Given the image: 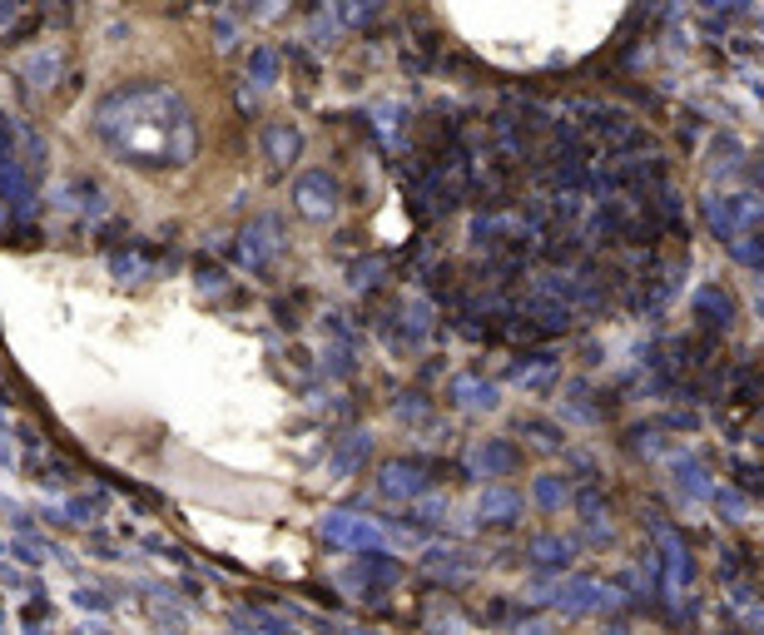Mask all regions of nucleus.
<instances>
[{
  "label": "nucleus",
  "mask_w": 764,
  "mask_h": 635,
  "mask_svg": "<svg viewBox=\"0 0 764 635\" xmlns=\"http://www.w3.org/2000/svg\"><path fill=\"white\" fill-rule=\"evenodd\" d=\"M606 586L601 581H586V576H576V581H566V591H561V606H566V616H591V611H601L606 606Z\"/></svg>",
  "instance_id": "nucleus-1"
},
{
  "label": "nucleus",
  "mask_w": 764,
  "mask_h": 635,
  "mask_svg": "<svg viewBox=\"0 0 764 635\" xmlns=\"http://www.w3.org/2000/svg\"><path fill=\"white\" fill-rule=\"evenodd\" d=\"M323 536L328 541H338V546H378V531L368 526V521H353V516H328L323 521Z\"/></svg>",
  "instance_id": "nucleus-2"
},
{
  "label": "nucleus",
  "mask_w": 764,
  "mask_h": 635,
  "mask_svg": "<svg viewBox=\"0 0 764 635\" xmlns=\"http://www.w3.org/2000/svg\"><path fill=\"white\" fill-rule=\"evenodd\" d=\"M531 556H536L541 566H561V561H571V546L556 541V536H536V541H531Z\"/></svg>",
  "instance_id": "nucleus-3"
},
{
  "label": "nucleus",
  "mask_w": 764,
  "mask_h": 635,
  "mask_svg": "<svg viewBox=\"0 0 764 635\" xmlns=\"http://www.w3.org/2000/svg\"><path fill=\"white\" fill-rule=\"evenodd\" d=\"M511 511H516V497H507V492L482 497V516H487V521H511Z\"/></svg>",
  "instance_id": "nucleus-4"
}]
</instances>
